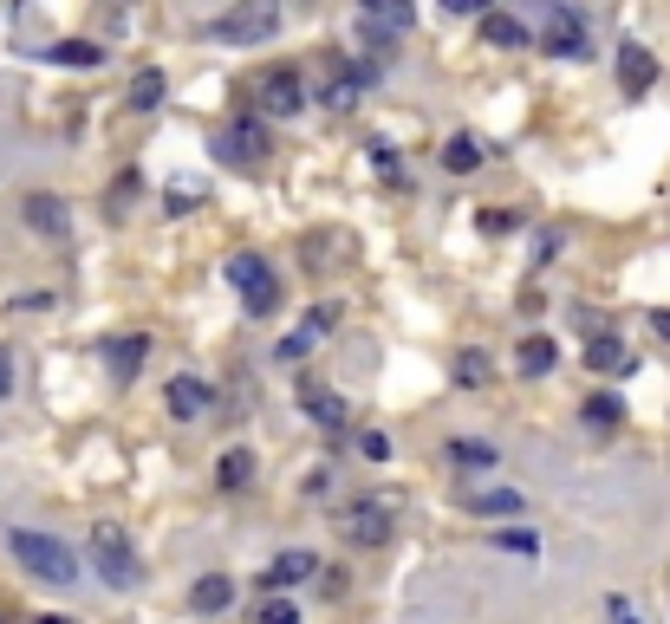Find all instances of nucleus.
<instances>
[{
  "label": "nucleus",
  "mask_w": 670,
  "mask_h": 624,
  "mask_svg": "<svg viewBox=\"0 0 670 624\" xmlns=\"http://www.w3.org/2000/svg\"><path fill=\"white\" fill-rule=\"evenodd\" d=\"M46 59L52 65H104V46H91V39H59V46H46Z\"/></svg>",
  "instance_id": "5701e85b"
},
{
  "label": "nucleus",
  "mask_w": 670,
  "mask_h": 624,
  "mask_svg": "<svg viewBox=\"0 0 670 624\" xmlns=\"http://www.w3.org/2000/svg\"><path fill=\"white\" fill-rule=\"evenodd\" d=\"M91 573H98L111 593H130V586L143 580L137 547H130V534H124V527H111V521H98V527H91Z\"/></svg>",
  "instance_id": "39448f33"
},
{
  "label": "nucleus",
  "mask_w": 670,
  "mask_h": 624,
  "mask_svg": "<svg viewBox=\"0 0 670 624\" xmlns=\"http://www.w3.org/2000/svg\"><path fill=\"white\" fill-rule=\"evenodd\" d=\"M450 462H456V469H495L502 456H495V443H476V436H456V443H450Z\"/></svg>",
  "instance_id": "a878e982"
},
{
  "label": "nucleus",
  "mask_w": 670,
  "mask_h": 624,
  "mask_svg": "<svg viewBox=\"0 0 670 624\" xmlns=\"http://www.w3.org/2000/svg\"><path fill=\"white\" fill-rule=\"evenodd\" d=\"M0 397H13V352L0 345Z\"/></svg>",
  "instance_id": "f704fd0d"
},
{
  "label": "nucleus",
  "mask_w": 670,
  "mask_h": 624,
  "mask_svg": "<svg viewBox=\"0 0 670 624\" xmlns=\"http://www.w3.org/2000/svg\"><path fill=\"white\" fill-rule=\"evenodd\" d=\"M332 326H339V306H319V313H313L300 332H287V339L274 345V358H280V365H300V358H306V352H313V345L332 332Z\"/></svg>",
  "instance_id": "9b49d317"
},
{
  "label": "nucleus",
  "mask_w": 670,
  "mask_h": 624,
  "mask_svg": "<svg viewBox=\"0 0 670 624\" xmlns=\"http://www.w3.org/2000/svg\"><path fill=\"white\" fill-rule=\"evenodd\" d=\"M521 228V208H482V234H515Z\"/></svg>",
  "instance_id": "c85d7f7f"
},
{
  "label": "nucleus",
  "mask_w": 670,
  "mask_h": 624,
  "mask_svg": "<svg viewBox=\"0 0 670 624\" xmlns=\"http://www.w3.org/2000/svg\"><path fill=\"white\" fill-rule=\"evenodd\" d=\"M443 13H450V20H456V13H463V20H482L489 0H443Z\"/></svg>",
  "instance_id": "473e14b6"
},
{
  "label": "nucleus",
  "mask_w": 670,
  "mask_h": 624,
  "mask_svg": "<svg viewBox=\"0 0 670 624\" xmlns=\"http://www.w3.org/2000/svg\"><path fill=\"white\" fill-rule=\"evenodd\" d=\"M619 85H625V98H645V91L658 85V59H652L639 39L619 46Z\"/></svg>",
  "instance_id": "f8f14e48"
},
{
  "label": "nucleus",
  "mask_w": 670,
  "mask_h": 624,
  "mask_svg": "<svg viewBox=\"0 0 670 624\" xmlns=\"http://www.w3.org/2000/svg\"><path fill=\"white\" fill-rule=\"evenodd\" d=\"M208 150H215L228 169H261V163L274 156V150H267V130H261L254 117H228V124H215Z\"/></svg>",
  "instance_id": "423d86ee"
},
{
  "label": "nucleus",
  "mask_w": 670,
  "mask_h": 624,
  "mask_svg": "<svg viewBox=\"0 0 670 624\" xmlns=\"http://www.w3.org/2000/svg\"><path fill=\"white\" fill-rule=\"evenodd\" d=\"M189 606H195V612H228V606H235V580H228V573H202L195 593H189Z\"/></svg>",
  "instance_id": "aec40b11"
},
{
  "label": "nucleus",
  "mask_w": 670,
  "mask_h": 624,
  "mask_svg": "<svg viewBox=\"0 0 670 624\" xmlns=\"http://www.w3.org/2000/svg\"><path fill=\"white\" fill-rule=\"evenodd\" d=\"M313 573H319V560H313V553H280V560L261 573V586H267V593H280V586H300V580H313Z\"/></svg>",
  "instance_id": "a211bd4d"
},
{
  "label": "nucleus",
  "mask_w": 670,
  "mask_h": 624,
  "mask_svg": "<svg viewBox=\"0 0 670 624\" xmlns=\"http://www.w3.org/2000/svg\"><path fill=\"white\" fill-rule=\"evenodd\" d=\"M215 488H222V495H241V488H254V456H248V449H228V456L215 462Z\"/></svg>",
  "instance_id": "6ab92c4d"
},
{
  "label": "nucleus",
  "mask_w": 670,
  "mask_h": 624,
  "mask_svg": "<svg viewBox=\"0 0 670 624\" xmlns=\"http://www.w3.org/2000/svg\"><path fill=\"white\" fill-rule=\"evenodd\" d=\"M482 39H489V46H508V52H515V46H528V26H521L515 13H482Z\"/></svg>",
  "instance_id": "4be33fe9"
},
{
  "label": "nucleus",
  "mask_w": 670,
  "mask_h": 624,
  "mask_svg": "<svg viewBox=\"0 0 670 624\" xmlns=\"http://www.w3.org/2000/svg\"><path fill=\"white\" fill-rule=\"evenodd\" d=\"M456 501H463V514H521L528 508L521 488H463Z\"/></svg>",
  "instance_id": "dca6fc26"
},
{
  "label": "nucleus",
  "mask_w": 670,
  "mask_h": 624,
  "mask_svg": "<svg viewBox=\"0 0 670 624\" xmlns=\"http://www.w3.org/2000/svg\"><path fill=\"white\" fill-rule=\"evenodd\" d=\"M358 449H365V456H371V462H384V456H391V443H384V436H378V430H365V436H358Z\"/></svg>",
  "instance_id": "72a5a7b5"
},
{
  "label": "nucleus",
  "mask_w": 670,
  "mask_h": 624,
  "mask_svg": "<svg viewBox=\"0 0 670 624\" xmlns=\"http://www.w3.org/2000/svg\"><path fill=\"white\" fill-rule=\"evenodd\" d=\"M163 404H169L176 423H195V417H208V384H202V378H169V384H163Z\"/></svg>",
  "instance_id": "ddd939ff"
},
{
  "label": "nucleus",
  "mask_w": 670,
  "mask_h": 624,
  "mask_svg": "<svg viewBox=\"0 0 670 624\" xmlns=\"http://www.w3.org/2000/svg\"><path fill=\"white\" fill-rule=\"evenodd\" d=\"M397 495H358V501H345L339 508V534H345V547H391V534H397Z\"/></svg>",
  "instance_id": "7ed1b4c3"
},
{
  "label": "nucleus",
  "mask_w": 670,
  "mask_h": 624,
  "mask_svg": "<svg viewBox=\"0 0 670 624\" xmlns=\"http://www.w3.org/2000/svg\"><path fill=\"white\" fill-rule=\"evenodd\" d=\"M163 91H169V78H163L156 65H143V72L130 78V104H137V111H156V104H163Z\"/></svg>",
  "instance_id": "b1692460"
},
{
  "label": "nucleus",
  "mask_w": 670,
  "mask_h": 624,
  "mask_svg": "<svg viewBox=\"0 0 670 624\" xmlns=\"http://www.w3.org/2000/svg\"><path fill=\"white\" fill-rule=\"evenodd\" d=\"M293 397H300V410H306L326 436H339V430H345V417H352V410H345V397H339L332 384H319V378H300V384H293Z\"/></svg>",
  "instance_id": "6e6552de"
},
{
  "label": "nucleus",
  "mask_w": 670,
  "mask_h": 624,
  "mask_svg": "<svg viewBox=\"0 0 670 624\" xmlns=\"http://www.w3.org/2000/svg\"><path fill=\"white\" fill-rule=\"evenodd\" d=\"M7 547H13V560H20L33 580H46V586H72V580H78V553H72L65 540H52V534L13 527V534H7Z\"/></svg>",
  "instance_id": "f03ea898"
},
{
  "label": "nucleus",
  "mask_w": 670,
  "mask_h": 624,
  "mask_svg": "<svg viewBox=\"0 0 670 624\" xmlns=\"http://www.w3.org/2000/svg\"><path fill=\"white\" fill-rule=\"evenodd\" d=\"M208 39H222V46H267L274 33H280V7L274 0H235L222 20H208L202 26Z\"/></svg>",
  "instance_id": "20e7f679"
},
{
  "label": "nucleus",
  "mask_w": 670,
  "mask_h": 624,
  "mask_svg": "<svg viewBox=\"0 0 670 624\" xmlns=\"http://www.w3.org/2000/svg\"><path fill=\"white\" fill-rule=\"evenodd\" d=\"M228 286L248 300V319H267V313L280 306V280H274V267H267L261 254H235V260H228Z\"/></svg>",
  "instance_id": "0eeeda50"
},
{
  "label": "nucleus",
  "mask_w": 670,
  "mask_h": 624,
  "mask_svg": "<svg viewBox=\"0 0 670 624\" xmlns=\"http://www.w3.org/2000/svg\"><path fill=\"white\" fill-rule=\"evenodd\" d=\"M515 365H521L528 378H547V371L560 365V345H554L547 332H528V339H521V352H515Z\"/></svg>",
  "instance_id": "f3484780"
},
{
  "label": "nucleus",
  "mask_w": 670,
  "mask_h": 624,
  "mask_svg": "<svg viewBox=\"0 0 670 624\" xmlns=\"http://www.w3.org/2000/svg\"><path fill=\"white\" fill-rule=\"evenodd\" d=\"M456 384H463V391H482V384H489V352H463V358H456Z\"/></svg>",
  "instance_id": "cd10ccee"
},
{
  "label": "nucleus",
  "mask_w": 670,
  "mask_h": 624,
  "mask_svg": "<svg viewBox=\"0 0 670 624\" xmlns=\"http://www.w3.org/2000/svg\"><path fill=\"white\" fill-rule=\"evenodd\" d=\"M652 332H658V339H670V313H652Z\"/></svg>",
  "instance_id": "c9c22d12"
},
{
  "label": "nucleus",
  "mask_w": 670,
  "mask_h": 624,
  "mask_svg": "<svg viewBox=\"0 0 670 624\" xmlns=\"http://www.w3.org/2000/svg\"><path fill=\"white\" fill-rule=\"evenodd\" d=\"M261 624H300V606H293V599H267V606H261Z\"/></svg>",
  "instance_id": "7c9ffc66"
},
{
  "label": "nucleus",
  "mask_w": 670,
  "mask_h": 624,
  "mask_svg": "<svg viewBox=\"0 0 670 624\" xmlns=\"http://www.w3.org/2000/svg\"><path fill=\"white\" fill-rule=\"evenodd\" d=\"M241 98L261 117H300L306 111V78H300V65H261V72H248Z\"/></svg>",
  "instance_id": "f257e3e1"
},
{
  "label": "nucleus",
  "mask_w": 670,
  "mask_h": 624,
  "mask_svg": "<svg viewBox=\"0 0 670 624\" xmlns=\"http://www.w3.org/2000/svg\"><path fill=\"white\" fill-rule=\"evenodd\" d=\"M547 7H554V20H547V39H541V46H547L554 59H586L593 46H586V26H580V13H573V7H560V0H547Z\"/></svg>",
  "instance_id": "1a4fd4ad"
},
{
  "label": "nucleus",
  "mask_w": 670,
  "mask_h": 624,
  "mask_svg": "<svg viewBox=\"0 0 670 624\" xmlns=\"http://www.w3.org/2000/svg\"><path fill=\"white\" fill-rule=\"evenodd\" d=\"M489 540H495L502 553H534V534H528V527H502V534H489Z\"/></svg>",
  "instance_id": "c756f323"
},
{
  "label": "nucleus",
  "mask_w": 670,
  "mask_h": 624,
  "mask_svg": "<svg viewBox=\"0 0 670 624\" xmlns=\"http://www.w3.org/2000/svg\"><path fill=\"white\" fill-rule=\"evenodd\" d=\"M586 365H593V371H632L625 345H619V339H606V332H593V345H586Z\"/></svg>",
  "instance_id": "393cba45"
},
{
  "label": "nucleus",
  "mask_w": 670,
  "mask_h": 624,
  "mask_svg": "<svg viewBox=\"0 0 670 624\" xmlns=\"http://www.w3.org/2000/svg\"><path fill=\"white\" fill-rule=\"evenodd\" d=\"M20 215H26V228H33V234H52V241H65V228H72L59 195H26V202H20Z\"/></svg>",
  "instance_id": "2eb2a0df"
},
{
  "label": "nucleus",
  "mask_w": 670,
  "mask_h": 624,
  "mask_svg": "<svg viewBox=\"0 0 670 624\" xmlns=\"http://www.w3.org/2000/svg\"><path fill=\"white\" fill-rule=\"evenodd\" d=\"M580 417H586V430H599V436H606V430H619V423H625V404H619V397H586V410H580Z\"/></svg>",
  "instance_id": "bb28decb"
},
{
  "label": "nucleus",
  "mask_w": 670,
  "mask_h": 624,
  "mask_svg": "<svg viewBox=\"0 0 670 624\" xmlns=\"http://www.w3.org/2000/svg\"><path fill=\"white\" fill-rule=\"evenodd\" d=\"M482 163H489V156H482L476 137H450V143H443V169H450V176H476Z\"/></svg>",
  "instance_id": "412c9836"
},
{
  "label": "nucleus",
  "mask_w": 670,
  "mask_h": 624,
  "mask_svg": "<svg viewBox=\"0 0 670 624\" xmlns=\"http://www.w3.org/2000/svg\"><path fill=\"white\" fill-rule=\"evenodd\" d=\"M33 624H65V619H33Z\"/></svg>",
  "instance_id": "e433bc0d"
},
{
  "label": "nucleus",
  "mask_w": 670,
  "mask_h": 624,
  "mask_svg": "<svg viewBox=\"0 0 670 624\" xmlns=\"http://www.w3.org/2000/svg\"><path fill=\"white\" fill-rule=\"evenodd\" d=\"M143 358H150V332H124V339H111V345H104V365H111V378H117V384H130Z\"/></svg>",
  "instance_id": "4468645a"
},
{
  "label": "nucleus",
  "mask_w": 670,
  "mask_h": 624,
  "mask_svg": "<svg viewBox=\"0 0 670 624\" xmlns=\"http://www.w3.org/2000/svg\"><path fill=\"white\" fill-rule=\"evenodd\" d=\"M554 254H560V234H554V228H541V241H534V267H547Z\"/></svg>",
  "instance_id": "2f4dec72"
},
{
  "label": "nucleus",
  "mask_w": 670,
  "mask_h": 624,
  "mask_svg": "<svg viewBox=\"0 0 670 624\" xmlns=\"http://www.w3.org/2000/svg\"><path fill=\"white\" fill-rule=\"evenodd\" d=\"M358 13H365V33H371L378 46L397 39V33H410V20H417L410 0H358Z\"/></svg>",
  "instance_id": "9d476101"
}]
</instances>
